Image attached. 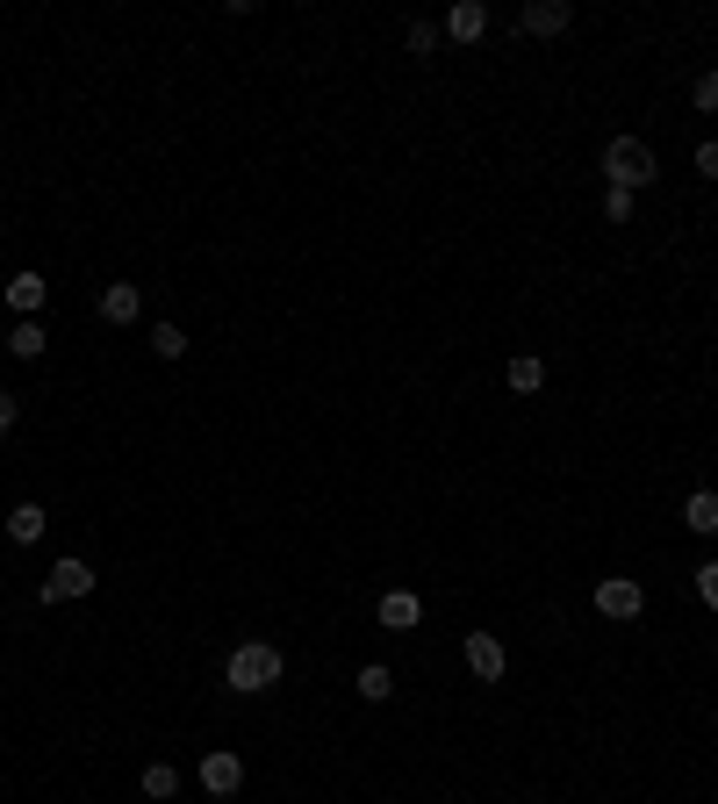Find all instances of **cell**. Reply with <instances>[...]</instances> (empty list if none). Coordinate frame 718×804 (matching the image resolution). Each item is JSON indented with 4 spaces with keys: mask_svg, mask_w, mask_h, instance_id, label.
<instances>
[{
    "mask_svg": "<svg viewBox=\"0 0 718 804\" xmlns=\"http://www.w3.org/2000/svg\"><path fill=\"white\" fill-rule=\"evenodd\" d=\"M403 44H410L417 58H424V51H439V22H410V36H403Z\"/></svg>",
    "mask_w": 718,
    "mask_h": 804,
    "instance_id": "20",
    "label": "cell"
},
{
    "mask_svg": "<svg viewBox=\"0 0 718 804\" xmlns=\"http://www.w3.org/2000/svg\"><path fill=\"white\" fill-rule=\"evenodd\" d=\"M86 589H94V567L65 553V561H58L51 575H44V589H36V597H44V603H72V597H86Z\"/></svg>",
    "mask_w": 718,
    "mask_h": 804,
    "instance_id": "4",
    "label": "cell"
},
{
    "mask_svg": "<svg viewBox=\"0 0 718 804\" xmlns=\"http://www.w3.org/2000/svg\"><path fill=\"white\" fill-rule=\"evenodd\" d=\"M690 101H697L704 116H718V72H697V86H690Z\"/></svg>",
    "mask_w": 718,
    "mask_h": 804,
    "instance_id": "19",
    "label": "cell"
},
{
    "mask_svg": "<svg viewBox=\"0 0 718 804\" xmlns=\"http://www.w3.org/2000/svg\"><path fill=\"white\" fill-rule=\"evenodd\" d=\"M152 352H158V360H188V331H180V324H152Z\"/></svg>",
    "mask_w": 718,
    "mask_h": 804,
    "instance_id": "17",
    "label": "cell"
},
{
    "mask_svg": "<svg viewBox=\"0 0 718 804\" xmlns=\"http://www.w3.org/2000/svg\"><path fill=\"white\" fill-rule=\"evenodd\" d=\"M359 697H367V704H388L395 697V675H388V668H359Z\"/></svg>",
    "mask_w": 718,
    "mask_h": 804,
    "instance_id": "18",
    "label": "cell"
},
{
    "mask_svg": "<svg viewBox=\"0 0 718 804\" xmlns=\"http://www.w3.org/2000/svg\"><path fill=\"white\" fill-rule=\"evenodd\" d=\"M202 790H208V797H238V790H244V761L230 747L202 754Z\"/></svg>",
    "mask_w": 718,
    "mask_h": 804,
    "instance_id": "5",
    "label": "cell"
},
{
    "mask_svg": "<svg viewBox=\"0 0 718 804\" xmlns=\"http://www.w3.org/2000/svg\"><path fill=\"white\" fill-rule=\"evenodd\" d=\"M44 345H51V338H44V324H36V316H22V324L8 331V352H15V360H44Z\"/></svg>",
    "mask_w": 718,
    "mask_h": 804,
    "instance_id": "14",
    "label": "cell"
},
{
    "mask_svg": "<svg viewBox=\"0 0 718 804\" xmlns=\"http://www.w3.org/2000/svg\"><path fill=\"white\" fill-rule=\"evenodd\" d=\"M567 22H575V15H567V0H525V8H517V29H525V36H561Z\"/></svg>",
    "mask_w": 718,
    "mask_h": 804,
    "instance_id": "6",
    "label": "cell"
},
{
    "mask_svg": "<svg viewBox=\"0 0 718 804\" xmlns=\"http://www.w3.org/2000/svg\"><path fill=\"white\" fill-rule=\"evenodd\" d=\"M0 295H8V309H15V316H36V309H44V295H51V280H44V274H15Z\"/></svg>",
    "mask_w": 718,
    "mask_h": 804,
    "instance_id": "10",
    "label": "cell"
},
{
    "mask_svg": "<svg viewBox=\"0 0 718 804\" xmlns=\"http://www.w3.org/2000/svg\"><path fill=\"white\" fill-rule=\"evenodd\" d=\"M697 172H704V180H718V137L697 144Z\"/></svg>",
    "mask_w": 718,
    "mask_h": 804,
    "instance_id": "23",
    "label": "cell"
},
{
    "mask_svg": "<svg viewBox=\"0 0 718 804\" xmlns=\"http://www.w3.org/2000/svg\"><path fill=\"white\" fill-rule=\"evenodd\" d=\"M8 431H15V395L0 388V439H8Z\"/></svg>",
    "mask_w": 718,
    "mask_h": 804,
    "instance_id": "24",
    "label": "cell"
},
{
    "mask_svg": "<svg viewBox=\"0 0 718 804\" xmlns=\"http://www.w3.org/2000/svg\"><path fill=\"white\" fill-rule=\"evenodd\" d=\"M137 316H144V288L108 280V288H101V324H137Z\"/></svg>",
    "mask_w": 718,
    "mask_h": 804,
    "instance_id": "8",
    "label": "cell"
},
{
    "mask_svg": "<svg viewBox=\"0 0 718 804\" xmlns=\"http://www.w3.org/2000/svg\"><path fill=\"white\" fill-rule=\"evenodd\" d=\"M223 683L244 689V697H259V689H274L280 683V653L274 647H259V639H244L230 661H223Z\"/></svg>",
    "mask_w": 718,
    "mask_h": 804,
    "instance_id": "2",
    "label": "cell"
},
{
    "mask_svg": "<svg viewBox=\"0 0 718 804\" xmlns=\"http://www.w3.org/2000/svg\"><path fill=\"white\" fill-rule=\"evenodd\" d=\"M697 597H704V611H718V561L697 567Z\"/></svg>",
    "mask_w": 718,
    "mask_h": 804,
    "instance_id": "21",
    "label": "cell"
},
{
    "mask_svg": "<svg viewBox=\"0 0 718 804\" xmlns=\"http://www.w3.org/2000/svg\"><path fill=\"white\" fill-rule=\"evenodd\" d=\"M683 525L697 531V539H711V531H718V496H711V489H697V496H683Z\"/></svg>",
    "mask_w": 718,
    "mask_h": 804,
    "instance_id": "13",
    "label": "cell"
},
{
    "mask_svg": "<svg viewBox=\"0 0 718 804\" xmlns=\"http://www.w3.org/2000/svg\"><path fill=\"white\" fill-rule=\"evenodd\" d=\"M417 617H424L417 589H388V597H381V625H388V633H410Z\"/></svg>",
    "mask_w": 718,
    "mask_h": 804,
    "instance_id": "11",
    "label": "cell"
},
{
    "mask_svg": "<svg viewBox=\"0 0 718 804\" xmlns=\"http://www.w3.org/2000/svg\"><path fill=\"white\" fill-rule=\"evenodd\" d=\"M44 525H51V511H44V503H15V511H8V539H15V547H36V539H44Z\"/></svg>",
    "mask_w": 718,
    "mask_h": 804,
    "instance_id": "12",
    "label": "cell"
},
{
    "mask_svg": "<svg viewBox=\"0 0 718 804\" xmlns=\"http://www.w3.org/2000/svg\"><path fill=\"white\" fill-rule=\"evenodd\" d=\"M445 36H453V44H481V36H489V8H481V0H460V8L445 15Z\"/></svg>",
    "mask_w": 718,
    "mask_h": 804,
    "instance_id": "9",
    "label": "cell"
},
{
    "mask_svg": "<svg viewBox=\"0 0 718 804\" xmlns=\"http://www.w3.org/2000/svg\"><path fill=\"white\" fill-rule=\"evenodd\" d=\"M467 668H475V675H481V683H496V675H503V668H511V653H503V639L496 633H467Z\"/></svg>",
    "mask_w": 718,
    "mask_h": 804,
    "instance_id": "7",
    "label": "cell"
},
{
    "mask_svg": "<svg viewBox=\"0 0 718 804\" xmlns=\"http://www.w3.org/2000/svg\"><path fill=\"white\" fill-rule=\"evenodd\" d=\"M603 172H611V188H618V194H639V188H654L661 158H654L647 137H611V144H603Z\"/></svg>",
    "mask_w": 718,
    "mask_h": 804,
    "instance_id": "1",
    "label": "cell"
},
{
    "mask_svg": "<svg viewBox=\"0 0 718 804\" xmlns=\"http://www.w3.org/2000/svg\"><path fill=\"white\" fill-rule=\"evenodd\" d=\"M144 797H152V804L180 797V769H172V761H152V769H144Z\"/></svg>",
    "mask_w": 718,
    "mask_h": 804,
    "instance_id": "16",
    "label": "cell"
},
{
    "mask_svg": "<svg viewBox=\"0 0 718 804\" xmlns=\"http://www.w3.org/2000/svg\"><path fill=\"white\" fill-rule=\"evenodd\" d=\"M511 388L539 395V388H547V360H539V352H517V360H511Z\"/></svg>",
    "mask_w": 718,
    "mask_h": 804,
    "instance_id": "15",
    "label": "cell"
},
{
    "mask_svg": "<svg viewBox=\"0 0 718 804\" xmlns=\"http://www.w3.org/2000/svg\"><path fill=\"white\" fill-rule=\"evenodd\" d=\"M597 611L625 625V617H639V611H647V589H639L633 575H603V583H597Z\"/></svg>",
    "mask_w": 718,
    "mask_h": 804,
    "instance_id": "3",
    "label": "cell"
},
{
    "mask_svg": "<svg viewBox=\"0 0 718 804\" xmlns=\"http://www.w3.org/2000/svg\"><path fill=\"white\" fill-rule=\"evenodd\" d=\"M603 223H633V194H603Z\"/></svg>",
    "mask_w": 718,
    "mask_h": 804,
    "instance_id": "22",
    "label": "cell"
}]
</instances>
